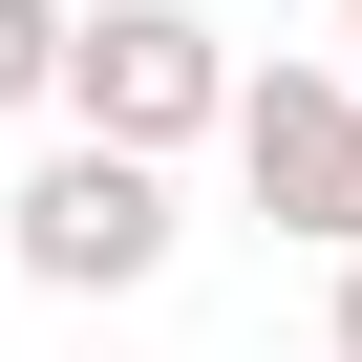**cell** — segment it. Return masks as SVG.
<instances>
[{
	"mask_svg": "<svg viewBox=\"0 0 362 362\" xmlns=\"http://www.w3.org/2000/svg\"><path fill=\"white\" fill-rule=\"evenodd\" d=\"M235 43L192 22V0H86V43H64V128H107V149H235Z\"/></svg>",
	"mask_w": 362,
	"mask_h": 362,
	"instance_id": "1",
	"label": "cell"
},
{
	"mask_svg": "<svg viewBox=\"0 0 362 362\" xmlns=\"http://www.w3.org/2000/svg\"><path fill=\"white\" fill-rule=\"evenodd\" d=\"M170 235H192V214H170V170H149V149H107V128H64L22 192H0V256H22L43 298H149V277H170Z\"/></svg>",
	"mask_w": 362,
	"mask_h": 362,
	"instance_id": "2",
	"label": "cell"
},
{
	"mask_svg": "<svg viewBox=\"0 0 362 362\" xmlns=\"http://www.w3.org/2000/svg\"><path fill=\"white\" fill-rule=\"evenodd\" d=\"M235 192H256V235H298L320 277L362 256V64H256V86H235Z\"/></svg>",
	"mask_w": 362,
	"mask_h": 362,
	"instance_id": "3",
	"label": "cell"
},
{
	"mask_svg": "<svg viewBox=\"0 0 362 362\" xmlns=\"http://www.w3.org/2000/svg\"><path fill=\"white\" fill-rule=\"evenodd\" d=\"M64 43H86V0H0V128L64 107Z\"/></svg>",
	"mask_w": 362,
	"mask_h": 362,
	"instance_id": "4",
	"label": "cell"
},
{
	"mask_svg": "<svg viewBox=\"0 0 362 362\" xmlns=\"http://www.w3.org/2000/svg\"><path fill=\"white\" fill-rule=\"evenodd\" d=\"M320 362H362V256H341V298H320Z\"/></svg>",
	"mask_w": 362,
	"mask_h": 362,
	"instance_id": "5",
	"label": "cell"
},
{
	"mask_svg": "<svg viewBox=\"0 0 362 362\" xmlns=\"http://www.w3.org/2000/svg\"><path fill=\"white\" fill-rule=\"evenodd\" d=\"M341 64H362V0H341Z\"/></svg>",
	"mask_w": 362,
	"mask_h": 362,
	"instance_id": "6",
	"label": "cell"
}]
</instances>
